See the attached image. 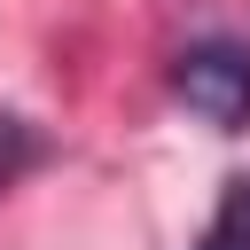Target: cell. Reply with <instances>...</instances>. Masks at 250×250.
<instances>
[{
	"instance_id": "obj_3",
	"label": "cell",
	"mask_w": 250,
	"mask_h": 250,
	"mask_svg": "<svg viewBox=\"0 0 250 250\" xmlns=\"http://www.w3.org/2000/svg\"><path fill=\"white\" fill-rule=\"evenodd\" d=\"M31 164H39V133H31L23 117H0V188H8V180H23Z\"/></svg>"
},
{
	"instance_id": "obj_1",
	"label": "cell",
	"mask_w": 250,
	"mask_h": 250,
	"mask_svg": "<svg viewBox=\"0 0 250 250\" xmlns=\"http://www.w3.org/2000/svg\"><path fill=\"white\" fill-rule=\"evenodd\" d=\"M172 94L211 125V133H242L250 125V47L234 39H195L172 62Z\"/></svg>"
},
{
	"instance_id": "obj_2",
	"label": "cell",
	"mask_w": 250,
	"mask_h": 250,
	"mask_svg": "<svg viewBox=\"0 0 250 250\" xmlns=\"http://www.w3.org/2000/svg\"><path fill=\"white\" fill-rule=\"evenodd\" d=\"M195 250H250V180L219 188V211H211V227H203Z\"/></svg>"
}]
</instances>
